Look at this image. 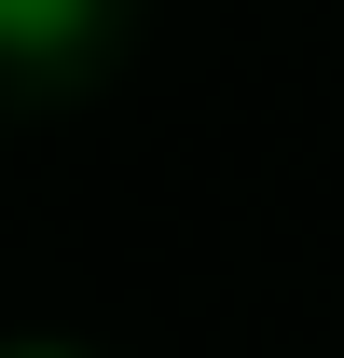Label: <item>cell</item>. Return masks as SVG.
<instances>
[{"instance_id": "obj_1", "label": "cell", "mask_w": 344, "mask_h": 358, "mask_svg": "<svg viewBox=\"0 0 344 358\" xmlns=\"http://www.w3.org/2000/svg\"><path fill=\"white\" fill-rule=\"evenodd\" d=\"M110 28V0H0V69H69Z\"/></svg>"}, {"instance_id": "obj_2", "label": "cell", "mask_w": 344, "mask_h": 358, "mask_svg": "<svg viewBox=\"0 0 344 358\" xmlns=\"http://www.w3.org/2000/svg\"><path fill=\"white\" fill-rule=\"evenodd\" d=\"M0 358H83V345H0Z\"/></svg>"}]
</instances>
